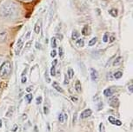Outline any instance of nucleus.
Returning a JSON list of instances; mask_svg holds the SVG:
<instances>
[{
  "label": "nucleus",
  "mask_w": 133,
  "mask_h": 132,
  "mask_svg": "<svg viewBox=\"0 0 133 132\" xmlns=\"http://www.w3.org/2000/svg\"><path fill=\"white\" fill-rule=\"evenodd\" d=\"M18 6L13 2H6L0 7V16L4 18H14L18 16Z\"/></svg>",
  "instance_id": "f257e3e1"
},
{
  "label": "nucleus",
  "mask_w": 133,
  "mask_h": 132,
  "mask_svg": "<svg viewBox=\"0 0 133 132\" xmlns=\"http://www.w3.org/2000/svg\"><path fill=\"white\" fill-rule=\"evenodd\" d=\"M12 71V65L10 61H5L0 66V78L7 79L11 76Z\"/></svg>",
  "instance_id": "f03ea898"
},
{
  "label": "nucleus",
  "mask_w": 133,
  "mask_h": 132,
  "mask_svg": "<svg viewBox=\"0 0 133 132\" xmlns=\"http://www.w3.org/2000/svg\"><path fill=\"white\" fill-rule=\"evenodd\" d=\"M8 40V32L5 30H0V44H4Z\"/></svg>",
  "instance_id": "7ed1b4c3"
},
{
  "label": "nucleus",
  "mask_w": 133,
  "mask_h": 132,
  "mask_svg": "<svg viewBox=\"0 0 133 132\" xmlns=\"http://www.w3.org/2000/svg\"><path fill=\"white\" fill-rule=\"evenodd\" d=\"M23 47H24V41H23V39H22V37H20V38H18V40H17V44H16L15 54L18 55L20 53V51H22V49H23Z\"/></svg>",
  "instance_id": "20e7f679"
},
{
  "label": "nucleus",
  "mask_w": 133,
  "mask_h": 132,
  "mask_svg": "<svg viewBox=\"0 0 133 132\" xmlns=\"http://www.w3.org/2000/svg\"><path fill=\"white\" fill-rule=\"evenodd\" d=\"M90 75L92 81L97 82L98 80V72H97L94 68H90Z\"/></svg>",
  "instance_id": "39448f33"
},
{
  "label": "nucleus",
  "mask_w": 133,
  "mask_h": 132,
  "mask_svg": "<svg viewBox=\"0 0 133 132\" xmlns=\"http://www.w3.org/2000/svg\"><path fill=\"white\" fill-rule=\"evenodd\" d=\"M109 104L111 107H113V108H117V107H118V105H119L118 98H117V96H112V98L109 100Z\"/></svg>",
  "instance_id": "423d86ee"
},
{
  "label": "nucleus",
  "mask_w": 133,
  "mask_h": 132,
  "mask_svg": "<svg viewBox=\"0 0 133 132\" xmlns=\"http://www.w3.org/2000/svg\"><path fill=\"white\" fill-rule=\"evenodd\" d=\"M91 114H92L91 109H84V110L82 112L81 115H80V116H81V118L84 119V118H87V117H89V116H91Z\"/></svg>",
  "instance_id": "0eeeda50"
},
{
  "label": "nucleus",
  "mask_w": 133,
  "mask_h": 132,
  "mask_svg": "<svg viewBox=\"0 0 133 132\" xmlns=\"http://www.w3.org/2000/svg\"><path fill=\"white\" fill-rule=\"evenodd\" d=\"M113 94H114V91H113V89H112V88H107V89H105L104 91V95L105 96H107V98L111 96Z\"/></svg>",
  "instance_id": "6e6552de"
},
{
  "label": "nucleus",
  "mask_w": 133,
  "mask_h": 132,
  "mask_svg": "<svg viewBox=\"0 0 133 132\" xmlns=\"http://www.w3.org/2000/svg\"><path fill=\"white\" fill-rule=\"evenodd\" d=\"M41 20H39L37 22L36 24H35V26H34V31L36 32L37 34H39L40 33V31H41Z\"/></svg>",
  "instance_id": "1a4fd4ad"
},
{
  "label": "nucleus",
  "mask_w": 133,
  "mask_h": 132,
  "mask_svg": "<svg viewBox=\"0 0 133 132\" xmlns=\"http://www.w3.org/2000/svg\"><path fill=\"white\" fill-rule=\"evenodd\" d=\"M52 87H53V88L56 89V91H58L59 93H64V89H63L61 87H60V85L57 83V82H54V83H52Z\"/></svg>",
  "instance_id": "9d476101"
},
{
  "label": "nucleus",
  "mask_w": 133,
  "mask_h": 132,
  "mask_svg": "<svg viewBox=\"0 0 133 132\" xmlns=\"http://www.w3.org/2000/svg\"><path fill=\"white\" fill-rule=\"evenodd\" d=\"M14 111H15V107H11V108L8 109V111H7L5 116L6 117H11L14 114Z\"/></svg>",
  "instance_id": "9b49d317"
},
{
  "label": "nucleus",
  "mask_w": 133,
  "mask_h": 132,
  "mask_svg": "<svg viewBox=\"0 0 133 132\" xmlns=\"http://www.w3.org/2000/svg\"><path fill=\"white\" fill-rule=\"evenodd\" d=\"M75 89H76L77 92H81L82 88H81V83H80L79 80H77L76 83H75Z\"/></svg>",
  "instance_id": "f8f14e48"
},
{
  "label": "nucleus",
  "mask_w": 133,
  "mask_h": 132,
  "mask_svg": "<svg viewBox=\"0 0 133 132\" xmlns=\"http://www.w3.org/2000/svg\"><path fill=\"white\" fill-rule=\"evenodd\" d=\"M67 77H68L69 79H72V78L74 77V71L73 69L69 68L68 71H67Z\"/></svg>",
  "instance_id": "ddd939ff"
},
{
  "label": "nucleus",
  "mask_w": 133,
  "mask_h": 132,
  "mask_svg": "<svg viewBox=\"0 0 133 132\" xmlns=\"http://www.w3.org/2000/svg\"><path fill=\"white\" fill-rule=\"evenodd\" d=\"M123 60V58L122 57H117L116 59H114V62H113V66H117L121 64V62Z\"/></svg>",
  "instance_id": "4468645a"
},
{
  "label": "nucleus",
  "mask_w": 133,
  "mask_h": 132,
  "mask_svg": "<svg viewBox=\"0 0 133 132\" xmlns=\"http://www.w3.org/2000/svg\"><path fill=\"white\" fill-rule=\"evenodd\" d=\"M71 38H72V40H77V39H78L79 38V32L77 31H72Z\"/></svg>",
  "instance_id": "2eb2a0df"
},
{
  "label": "nucleus",
  "mask_w": 133,
  "mask_h": 132,
  "mask_svg": "<svg viewBox=\"0 0 133 132\" xmlns=\"http://www.w3.org/2000/svg\"><path fill=\"white\" fill-rule=\"evenodd\" d=\"M122 77H123V72H121V71H117L116 73H114V75H113V78L116 79L121 78Z\"/></svg>",
  "instance_id": "dca6fc26"
},
{
  "label": "nucleus",
  "mask_w": 133,
  "mask_h": 132,
  "mask_svg": "<svg viewBox=\"0 0 133 132\" xmlns=\"http://www.w3.org/2000/svg\"><path fill=\"white\" fill-rule=\"evenodd\" d=\"M109 13L110 14V15H111V16L112 17H117V14H118V13H117V10L116 9H111V10H110V11H109Z\"/></svg>",
  "instance_id": "f3484780"
},
{
  "label": "nucleus",
  "mask_w": 133,
  "mask_h": 132,
  "mask_svg": "<svg viewBox=\"0 0 133 132\" xmlns=\"http://www.w3.org/2000/svg\"><path fill=\"white\" fill-rule=\"evenodd\" d=\"M51 44L52 48H56L57 47V41H56V37H51Z\"/></svg>",
  "instance_id": "a211bd4d"
},
{
  "label": "nucleus",
  "mask_w": 133,
  "mask_h": 132,
  "mask_svg": "<svg viewBox=\"0 0 133 132\" xmlns=\"http://www.w3.org/2000/svg\"><path fill=\"white\" fill-rule=\"evenodd\" d=\"M97 37H93V38L90 40V42H89V46H93V45H95V44L97 43Z\"/></svg>",
  "instance_id": "6ab92c4d"
},
{
  "label": "nucleus",
  "mask_w": 133,
  "mask_h": 132,
  "mask_svg": "<svg viewBox=\"0 0 133 132\" xmlns=\"http://www.w3.org/2000/svg\"><path fill=\"white\" fill-rule=\"evenodd\" d=\"M77 45H78V46H80V47H83L84 45V40H83L82 38H79L78 40L77 41Z\"/></svg>",
  "instance_id": "aec40b11"
},
{
  "label": "nucleus",
  "mask_w": 133,
  "mask_h": 132,
  "mask_svg": "<svg viewBox=\"0 0 133 132\" xmlns=\"http://www.w3.org/2000/svg\"><path fill=\"white\" fill-rule=\"evenodd\" d=\"M32 94L31 93H29V94H27V95L25 96V98H26V100L28 101V103H31V100H32Z\"/></svg>",
  "instance_id": "412c9836"
},
{
  "label": "nucleus",
  "mask_w": 133,
  "mask_h": 132,
  "mask_svg": "<svg viewBox=\"0 0 133 132\" xmlns=\"http://www.w3.org/2000/svg\"><path fill=\"white\" fill-rule=\"evenodd\" d=\"M89 30V27L88 26H84V28H83V31H82V33L83 35H89L90 32H88L87 31Z\"/></svg>",
  "instance_id": "4be33fe9"
},
{
  "label": "nucleus",
  "mask_w": 133,
  "mask_h": 132,
  "mask_svg": "<svg viewBox=\"0 0 133 132\" xmlns=\"http://www.w3.org/2000/svg\"><path fill=\"white\" fill-rule=\"evenodd\" d=\"M108 120H109V122L110 123H112V124H116V120L117 119L116 118H114L113 116H109V118H108Z\"/></svg>",
  "instance_id": "5701e85b"
},
{
  "label": "nucleus",
  "mask_w": 133,
  "mask_h": 132,
  "mask_svg": "<svg viewBox=\"0 0 133 132\" xmlns=\"http://www.w3.org/2000/svg\"><path fill=\"white\" fill-rule=\"evenodd\" d=\"M103 41H104V43H107V42L109 41V35H108V33H104V37H103Z\"/></svg>",
  "instance_id": "b1692460"
},
{
  "label": "nucleus",
  "mask_w": 133,
  "mask_h": 132,
  "mask_svg": "<svg viewBox=\"0 0 133 132\" xmlns=\"http://www.w3.org/2000/svg\"><path fill=\"white\" fill-rule=\"evenodd\" d=\"M51 76H52V77L56 76V68H55V66H51Z\"/></svg>",
  "instance_id": "393cba45"
},
{
  "label": "nucleus",
  "mask_w": 133,
  "mask_h": 132,
  "mask_svg": "<svg viewBox=\"0 0 133 132\" xmlns=\"http://www.w3.org/2000/svg\"><path fill=\"white\" fill-rule=\"evenodd\" d=\"M58 54H59L60 58H62L63 56H64V50H63L62 47H59L58 48Z\"/></svg>",
  "instance_id": "a878e982"
},
{
  "label": "nucleus",
  "mask_w": 133,
  "mask_h": 132,
  "mask_svg": "<svg viewBox=\"0 0 133 132\" xmlns=\"http://www.w3.org/2000/svg\"><path fill=\"white\" fill-rule=\"evenodd\" d=\"M58 121L60 122V123H64V114H59L58 116Z\"/></svg>",
  "instance_id": "bb28decb"
},
{
  "label": "nucleus",
  "mask_w": 133,
  "mask_h": 132,
  "mask_svg": "<svg viewBox=\"0 0 133 132\" xmlns=\"http://www.w3.org/2000/svg\"><path fill=\"white\" fill-rule=\"evenodd\" d=\"M99 132H105V129H104V123H100V125H99Z\"/></svg>",
  "instance_id": "cd10ccee"
},
{
  "label": "nucleus",
  "mask_w": 133,
  "mask_h": 132,
  "mask_svg": "<svg viewBox=\"0 0 133 132\" xmlns=\"http://www.w3.org/2000/svg\"><path fill=\"white\" fill-rule=\"evenodd\" d=\"M31 31H27L26 35H25V38L26 39H30V37H31Z\"/></svg>",
  "instance_id": "c85d7f7f"
},
{
  "label": "nucleus",
  "mask_w": 133,
  "mask_h": 132,
  "mask_svg": "<svg viewBox=\"0 0 133 132\" xmlns=\"http://www.w3.org/2000/svg\"><path fill=\"white\" fill-rule=\"evenodd\" d=\"M42 100H43V98H42V96H38V98H37V104H40L42 103Z\"/></svg>",
  "instance_id": "c756f323"
},
{
  "label": "nucleus",
  "mask_w": 133,
  "mask_h": 132,
  "mask_svg": "<svg viewBox=\"0 0 133 132\" xmlns=\"http://www.w3.org/2000/svg\"><path fill=\"white\" fill-rule=\"evenodd\" d=\"M56 55H57V51H55V50L51 51V58H55V57H56Z\"/></svg>",
  "instance_id": "7c9ffc66"
},
{
  "label": "nucleus",
  "mask_w": 133,
  "mask_h": 132,
  "mask_svg": "<svg viewBox=\"0 0 133 132\" xmlns=\"http://www.w3.org/2000/svg\"><path fill=\"white\" fill-rule=\"evenodd\" d=\"M64 84H69V78H68V77H67V76H65V77H64Z\"/></svg>",
  "instance_id": "2f4dec72"
},
{
  "label": "nucleus",
  "mask_w": 133,
  "mask_h": 132,
  "mask_svg": "<svg viewBox=\"0 0 133 132\" xmlns=\"http://www.w3.org/2000/svg\"><path fill=\"white\" fill-rule=\"evenodd\" d=\"M44 114H45V115H47V114H48L49 109H48V107H47V106H44Z\"/></svg>",
  "instance_id": "473e14b6"
},
{
  "label": "nucleus",
  "mask_w": 133,
  "mask_h": 132,
  "mask_svg": "<svg viewBox=\"0 0 133 132\" xmlns=\"http://www.w3.org/2000/svg\"><path fill=\"white\" fill-rule=\"evenodd\" d=\"M128 89H129V91L130 93H132V89H133V85L132 84H130L129 86H128Z\"/></svg>",
  "instance_id": "72a5a7b5"
},
{
  "label": "nucleus",
  "mask_w": 133,
  "mask_h": 132,
  "mask_svg": "<svg viewBox=\"0 0 133 132\" xmlns=\"http://www.w3.org/2000/svg\"><path fill=\"white\" fill-rule=\"evenodd\" d=\"M31 42H28V43L26 44V46L24 47V50H27V49H28L29 47L31 46Z\"/></svg>",
  "instance_id": "f704fd0d"
},
{
  "label": "nucleus",
  "mask_w": 133,
  "mask_h": 132,
  "mask_svg": "<svg viewBox=\"0 0 133 132\" xmlns=\"http://www.w3.org/2000/svg\"><path fill=\"white\" fill-rule=\"evenodd\" d=\"M57 64V59H54V60L52 61V63H51V66H56Z\"/></svg>",
  "instance_id": "c9c22d12"
},
{
  "label": "nucleus",
  "mask_w": 133,
  "mask_h": 132,
  "mask_svg": "<svg viewBox=\"0 0 133 132\" xmlns=\"http://www.w3.org/2000/svg\"><path fill=\"white\" fill-rule=\"evenodd\" d=\"M17 128H18V126H17V124H15V125L13 126V128H12V131H13V132L17 131Z\"/></svg>",
  "instance_id": "e433bc0d"
},
{
  "label": "nucleus",
  "mask_w": 133,
  "mask_h": 132,
  "mask_svg": "<svg viewBox=\"0 0 133 132\" xmlns=\"http://www.w3.org/2000/svg\"><path fill=\"white\" fill-rule=\"evenodd\" d=\"M21 82H22V84H25L26 83V78L25 77H22V80H21Z\"/></svg>",
  "instance_id": "4c0bfd02"
},
{
  "label": "nucleus",
  "mask_w": 133,
  "mask_h": 132,
  "mask_svg": "<svg viewBox=\"0 0 133 132\" xmlns=\"http://www.w3.org/2000/svg\"><path fill=\"white\" fill-rule=\"evenodd\" d=\"M110 42H111V43H112V42H113V41H115V37L114 36H111V37H110Z\"/></svg>",
  "instance_id": "58836bf2"
},
{
  "label": "nucleus",
  "mask_w": 133,
  "mask_h": 132,
  "mask_svg": "<svg viewBox=\"0 0 133 132\" xmlns=\"http://www.w3.org/2000/svg\"><path fill=\"white\" fill-rule=\"evenodd\" d=\"M26 91H28V92H31V91H32V88H31V87H27Z\"/></svg>",
  "instance_id": "ea45409f"
},
{
  "label": "nucleus",
  "mask_w": 133,
  "mask_h": 132,
  "mask_svg": "<svg viewBox=\"0 0 133 132\" xmlns=\"http://www.w3.org/2000/svg\"><path fill=\"white\" fill-rule=\"evenodd\" d=\"M27 118V116H26V114H24L23 116H22V120H25V119Z\"/></svg>",
  "instance_id": "a19ab883"
},
{
  "label": "nucleus",
  "mask_w": 133,
  "mask_h": 132,
  "mask_svg": "<svg viewBox=\"0 0 133 132\" xmlns=\"http://www.w3.org/2000/svg\"><path fill=\"white\" fill-rule=\"evenodd\" d=\"M77 113L76 112V113L74 114V119H73V122L75 123V122H76V118H77Z\"/></svg>",
  "instance_id": "79ce46f5"
},
{
  "label": "nucleus",
  "mask_w": 133,
  "mask_h": 132,
  "mask_svg": "<svg viewBox=\"0 0 133 132\" xmlns=\"http://www.w3.org/2000/svg\"><path fill=\"white\" fill-rule=\"evenodd\" d=\"M71 99L73 100L74 102H77V98H74V96H71Z\"/></svg>",
  "instance_id": "37998d69"
},
{
  "label": "nucleus",
  "mask_w": 133,
  "mask_h": 132,
  "mask_svg": "<svg viewBox=\"0 0 133 132\" xmlns=\"http://www.w3.org/2000/svg\"><path fill=\"white\" fill-rule=\"evenodd\" d=\"M36 48L37 49V48H38V49H40V48H41V47H40V44H36Z\"/></svg>",
  "instance_id": "c03bdc74"
},
{
  "label": "nucleus",
  "mask_w": 133,
  "mask_h": 132,
  "mask_svg": "<svg viewBox=\"0 0 133 132\" xmlns=\"http://www.w3.org/2000/svg\"><path fill=\"white\" fill-rule=\"evenodd\" d=\"M2 89H3V88H2V84H1V83H0V91H2Z\"/></svg>",
  "instance_id": "a18cd8bd"
},
{
  "label": "nucleus",
  "mask_w": 133,
  "mask_h": 132,
  "mask_svg": "<svg viewBox=\"0 0 133 132\" xmlns=\"http://www.w3.org/2000/svg\"><path fill=\"white\" fill-rule=\"evenodd\" d=\"M1 126H2V121L0 120V128H1Z\"/></svg>",
  "instance_id": "49530a36"
},
{
  "label": "nucleus",
  "mask_w": 133,
  "mask_h": 132,
  "mask_svg": "<svg viewBox=\"0 0 133 132\" xmlns=\"http://www.w3.org/2000/svg\"><path fill=\"white\" fill-rule=\"evenodd\" d=\"M1 58H1V57H0V64H1Z\"/></svg>",
  "instance_id": "de8ad7c7"
},
{
  "label": "nucleus",
  "mask_w": 133,
  "mask_h": 132,
  "mask_svg": "<svg viewBox=\"0 0 133 132\" xmlns=\"http://www.w3.org/2000/svg\"><path fill=\"white\" fill-rule=\"evenodd\" d=\"M23 1H28V0H23Z\"/></svg>",
  "instance_id": "09e8293b"
},
{
  "label": "nucleus",
  "mask_w": 133,
  "mask_h": 132,
  "mask_svg": "<svg viewBox=\"0 0 133 132\" xmlns=\"http://www.w3.org/2000/svg\"><path fill=\"white\" fill-rule=\"evenodd\" d=\"M0 92H1V91H0Z\"/></svg>",
  "instance_id": "8fccbe9b"
}]
</instances>
